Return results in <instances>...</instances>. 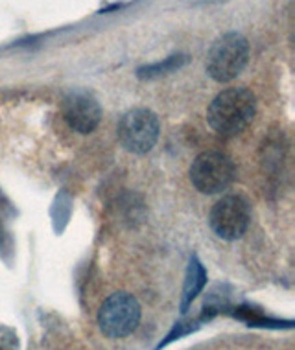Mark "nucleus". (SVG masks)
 I'll list each match as a JSON object with an SVG mask.
<instances>
[{
	"mask_svg": "<svg viewBox=\"0 0 295 350\" xmlns=\"http://www.w3.org/2000/svg\"><path fill=\"white\" fill-rule=\"evenodd\" d=\"M139 301L126 291H116L103 301L102 308L98 312V325L103 336L111 339L127 338L137 330L140 323Z\"/></svg>",
	"mask_w": 295,
	"mask_h": 350,
	"instance_id": "3",
	"label": "nucleus"
},
{
	"mask_svg": "<svg viewBox=\"0 0 295 350\" xmlns=\"http://www.w3.org/2000/svg\"><path fill=\"white\" fill-rule=\"evenodd\" d=\"M188 57L187 55H170L164 61H159V63H151V65H146V67H140L137 70V76L140 79H151L159 78V76H164V74L175 72L179 70L183 65H187Z\"/></svg>",
	"mask_w": 295,
	"mask_h": 350,
	"instance_id": "9",
	"label": "nucleus"
},
{
	"mask_svg": "<svg viewBox=\"0 0 295 350\" xmlns=\"http://www.w3.org/2000/svg\"><path fill=\"white\" fill-rule=\"evenodd\" d=\"M63 115L70 129L81 135L92 133L100 124L102 109L97 98L87 91H74L65 98Z\"/></svg>",
	"mask_w": 295,
	"mask_h": 350,
	"instance_id": "7",
	"label": "nucleus"
},
{
	"mask_svg": "<svg viewBox=\"0 0 295 350\" xmlns=\"http://www.w3.org/2000/svg\"><path fill=\"white\" fill-rule=\"evenodd\" d=\"M249 61V42L242 33L229 31L212 44L207 55V72L218 83L238 78Z\"/></svg>",
	"mask_w": 295,
	"mask_h": 350,
	"instance_id": "2",
	"label": "nucleus"
},
{
	"mask_svg": "<svg viewBox=\"0 0 295 350\" xmlns=\"http://www.w3.org/2000/svg\"><path fill=\"white\" fill-rule=\"evenodd\" d=\"M190 181L201 193H220L235 181V164L222 151H203L192 161Z\"/></svg>",
	"mask_w": 295,
	"mask_h": 350,
	"instance_id": "5",
	"label": "nucleus"
},
{
	"mask_svg": "<svg viewBox=\"0 0 295 350\" xmlns=\"http://www.w3.org/2000/svg\"><path fill=\"white\" fill-rule=\"evenodd\" d=\"M209 224L223 240H238L251 224V206L242 196H225L212 206Z\"/></svg>",
	"mask_w": 295,
	"mask_h": 350,
	"instance_id": "6",
	"label": "nucleus"
},
{
	"mask_svg": "<svg viewBox=\"0 0 295 350\" xmlns=\"http://www.w3.org/2000/svg\"><path fill=\"white\" fill-rule=\"evenodd\" d=\"M207 284V271L205 267L201 266L196 256L190 260L188 264L187 278H185V288H183V301H181V312L185 314L188 310V306L192 304L194 299L201 293V290L205 288Z\"/></svg>",
	"mask_w": 295,
	"mask_h": 350,
	"instance_id": "8",
	"label": "nucleus"
},
{
	"mask_svg": "<svg viewBox=\"0 0 295 350\" xmlns=\"http://www.w3.org/2000/svg\"><path fill=\"white\" fill-rule=\"evenodd\" d=\"M257 115V98L251 91L233 87L218 94L209 105L207 120L222 137L242 133Z\"/></svg>",
	"mask_w": 295,
	"mask_h": 350,
	"instance_id": "1",
	"label": "nucleus"
},
{
	"mask_svg": "<svg viewBox=\"0 0 295 350\" xmlns=\"http://www.w3.org/2000/svg\"><path fill=\"white\" fill-rule=\"evenodd\" d=\"M118 140L131 153L144 155L157 144L161 124L155 113L148 109H131L118 122Z\"/></svg>",
	"mask_w": 295,
	"mask_h": 350,
	"instance_id": "4",
	"label": "nucleus"
}]
</instances>
